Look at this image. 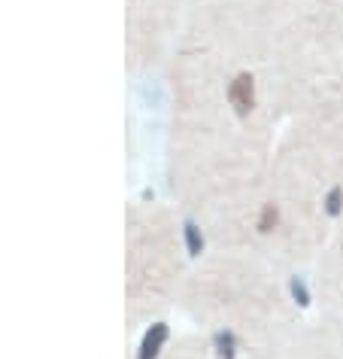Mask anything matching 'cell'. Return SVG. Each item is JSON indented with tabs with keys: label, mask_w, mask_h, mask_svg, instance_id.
I'll list each match as a JSON object with an SVG mask.
<instances>
[{
	"label": "cell",
	"mask_w": 343,
	"mask_h": 359,
	"mask_svg": "<svg viewBox=\"0 0 343 359\" xmlns=\"http://www.w3.org/2000/svg\"><path fill=\"white\" fill-rule=\"evenodd\" d=\"M183 238H186V250H188V256H201V253H204V235H201V229H197V222L186 219V226H183Z\"/></svg>",
	"instance_id": "277c9868"
},
{
	"label": "cell",
	"mask_w": 343,
	"mask_h": 359,
	"mask_svg": "<svg viewBox=\"0 0 343 359\" xmlns=\"http://www.w3.org/2000/svg\"><path fill=\"white\" fill-rule=\"evenodd\" d=\"M228 104L234 107L237 116H249L255 110V76L246 74V70L234 76L228 86Z\"/></svg>",
	"instance_id": "6da1fadb"
},
{
	"label": "cell",
	"mask_w": 343,
	"mask_h": 359,
	"mask_svg": "<svg viewBox=\"0 0 343 359\" xmlns=\"http://www.w3.org/2000/svg\"><path fill=\"white\" fill-rule=\"evenodd\" d=\"M213 347H216V356H219V359H234V356H237V335L228 332V329L216 332V335H213Z\"/></svg>",
	"instance_id": "3957f363"
},
{
	"label": "cell",
	"mask_w": 343,
	"mask_h": 359,
	"mask_svg": "<svg viewBox=\"0 0 343 359\" xmlns=\"http://www.w3.org/2000/svg\"><path fill=\"white\" fill-rule=\"evenodd\" d=\"M255 226H258L261 235H270V231L279 226V208H276V204H265V208H261Z\"/></svg>",
	"instance_id": "5b68a950"
},
{
	"label": "cell",
	"mask_w": 343,
	"mask_h": 359,
	"mask_svg": "<svg viewBox=\"0 0 343 359\" xmlns=\"http://www.w3.org/2000/svg\"><path fill=\"white\" fill-rule=\"evenodd\" d=\"M288 292H292V299L301 304V308H310V302H313V295H310V286H307L304 277H288Z\"/></svg>",
	"instance_id": "8992f818"
},
{
	"label": "cell",
	"mask_w": 343,
	"mask_h": 359,
	"mask_svg": "<svg viewBox=\"0 0 343 359\" xmlns=\"http://www.w3.org/2000/svg\"><path fill=\"white\" fill-rule=\"evenodd\" d=\"M322 208H325V213H328L331 219L340 217L343 213V186H331L328 195H325V201H322Z\"/></svg>",
	"instance_id": "52a82bcc"
},
{
	"label": "cell",
	"mask_w": 343,
	"mask_h": 359,
	"mask_svg": "<svg viewBox=\"0 0 343 359\" xmlns=\"http://www.w3.org/2000/svg\"><path fill=\"white\" fill-rule=\"evenodd\" d=\"M167 326L164 323H155L146 335H143V344H140V353H137V359H158V353H161V347H164V341H167Z\"/></svg>",
	"instance_id": "7a4b0ae2"
}]
</instances>
